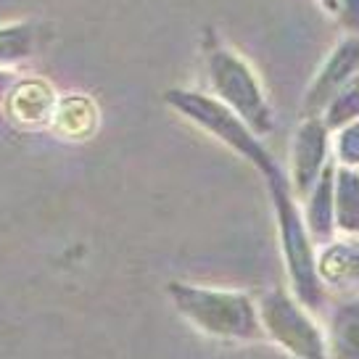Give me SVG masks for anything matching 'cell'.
Here are the masks:
<instances>
[{"mask_svg":"<svg viewBox=\"0 0 359 359\" xmlns=\"http://www.w3.org/2000/svg\"><path fill=\"white\" fill-rule=\"evenodd\" d=\"M167 296L172 306L209 338H219V341L264 338L259 325L257 304L248 293L172 280L167 285Z\"/></svg>","mask_w":359,"mask_h":359,"instance_id":"cell-1","label":"cell"},{"mask_svg":"<svg viewBox=\"0 0 359 359\" xmlns=\"http://www.w3.org/2000/svg\"><path fill=\"white\" fill-rule=\"evenodd\" d=\"M164 103L175 114H180L182 119H188L196 127H201L203 133L217 137L219 143L233 148L238 156L246 158L248 164H254L259 169V175L264 177V182L283 175L280 164L264 148L262 137L233 109H227L214 95H206V93H198V90L172 88L164 93Z\"/></svg>","mask_w":359,"mask_h":359,"instance_id":"cell-2","label":"cell"},{"mask_svg":"<svg viewBox=\"0 0 359 359\" xmlns=\"http://www.w3.org/2000/svg\"><path fill=\"white\" fill-rule=\"evenodd\" d=\"M272 203H275V217H278V230H280V246L285 272L291 280V293L296 302L306 306L312 314L323 312L325 306V285L317 272V248L314 241L306 233L299 201L293 198L291 182L285 175L267 182Z\"/></svg>","mask_w":359,"mask_h":359,"instance_id":"cell-3","label":"cell"},{"mask_svg":"<svg viewBox=\"0 0 359 359\" xmlns=\"http://www.w3.org/2000/svg\"><path fill=\"white\" fill-rule=\"evenodd\" d=\"M203 67H206V77H209L212 95L217 101L233 109L259 137L272 133L275 111L269 106L267 93L262 88L257 72L251 69L246 58L212 37L203 45Z\"/></svg>","mask_w":359,"mask_h":359,"instance_id":"cell-4","label":"cell"},{"mask_svg":"<svg viewBox=\"0 0 359 359\" xmlns=\"http://www.w3.org/2000/svg\"><path fill=\"white\" fill-rule=\"evenodd\" d=\"M262 333L285 348L293 359H327L325 330L317 325L312 312L296 302L285 288L264 293L257 304Z\"/></svg>","mask_w":359,"mask_h":359,"instance_id":"cell-5","label":"cell"},{"mask_svg":"<svg viewBox=\"0 0 359 359\" xmlns=\"http://www.w3.org/2000/svg\"><path fill=\"white\" fill-rule=\"evenodd\" d=\"M330 161V130L323 116H304L293 135L291 151V193L296 201H304L312 191L320 172Z\"/></svg>","mask_w":359,"mask_h":359,"instance_id":"cell-6","label":"cell"},{"mask_svg":"<svg viewBox=\"0 0 359 359\" xmlns=\"http://www.w3.org/2000/svg\"><path fill=\"white\" fill-rule=\"evenodd\" d=\"M359 74V34H348L346 40L330 50L323 69L317 72L312 85L304 93V116H320L338 90L351 77Z\"/></svg>","mask_w":359,"mask_h":359,"instance_id":"cell-7","label":"cell"},{"mask_svg":"<svg viewBox=\"0 0 359 359\" xmlns=\"http://www.w3.org/2000/svg\"><path fill=\"white\" fill-rule=\"evenodd\" d=\"M56 93L50 88V82L32 77H19V82L6 95V111L19 127H43V124L53 122V111H56Z\"/></svg>","mask_w":359,"mask_h":359,"instance_id":"cell-8","label":"cell"},{"mask_svg":"<svg viewBox=\"0 0 359 359\" xmlns=\"http://www.w3.org/2000/svg\"><path fill=\"white\" fill-rule=\"evenodd\" d=\"M333 185H336V161L330 158L320 172L312 191L304 198V224L314 241V246H323L336 238V203H333Z\"/></svg>","mask_w":359,"mask_h":359,"instance_id":"cell-9","label":"cell"},{"mask_svg":"<svg viewBox=\"0 0 359 359\" xmlns=\"http://www.w3.org/2000/svg\"><path fill=\"white\" fill-rule=\"evenodd\" d=\"M317 272L323 285L359 288V238L341 236L323 243L317 254Z\"/></svg>","mask_w":359,"mask_h":359,"instance_id":"cell-10","label":"cell"},{"mask_svg":"<svg viewBox=\"0 0 359 359\" xmlns=\"http://www.w3.org/2000/svg\"><path fill=\"white\" fill-rule=\"evenodd\" d=\"M48 24L40 19L0 24V69H16L34 58L48 43Z\"/></svg>","mask_w":359,"mask_h":359,"instance_id":"cell-11","label":"cell"},{"mask_svg":"<svg viewBox=\"0 0 359 359\" xmlns=\"http://www.w3.org/2000/svg\"><path fill=\"white\" fill-rule=\"evenodd\" d=\"M327 357L359 359V299H348L336 306L325 333Z\"/></svg>","mask_w":359,"mask_h":359,"instance_id":"cell-12","label":"cell"},{"mask_svg":"<svg viewBox=\"0 0 359 359\" xmlns=\"http://www.w3.org/2000/svg\"><path fill=\"white\" fill-rule=\"evenodd\" d=\"M333 203H336V233L341 230V236L359 238V169L336 164Z\"/></svg>","mask_w":359,"mask_h":359,"instance_id":"cell-13","label":"cell"},{"mask_svg":"<svg viewBox=\"0 0 359 359\" xmlns=\"http://www.w3.org/2000/svg\"><path fill=\"white\" fill-rule=\"evenodd\" d=\"M53 124L58 127V133L69 135V137H85L98 124V109L85 95H69L56 103Z\"/></svg>","mask_w":359,"mask_h":359,"instance_id":"cell-14","label":"cell"},{"mask_svg":"<svg viewBox=\"0 0 359 359\" xmlns=\"http://www.w3.org/2000/svg\"><path fill=\"white\" fill-rule=\"evenodd\" d=\"M320 116H323L325 127L330 130V135L338 133V130L346 127V124L357 122L359 119V74L351 77L344 88L338 90Z\"/></svg>","mask_w":359,"mask_h":359,"instance_id":"cell-15","label":"cell"},{"mask_svg":"<svg viewBox=\"0 0 359 359\" xmlns=\"http://www.w3.org/2000/svg\"><path fill=\"white\" fill-rule=\"evenodd\" d=\"M333 161L338 167L359 169V119L333 133Z\"/></svg>","mask_w":359,"mask_h":359,"instance_id":"cell-16","label":"cell"},{"mask_svg":"<svg viewBox=\"0 0 359 359\" xmlns=\"http://www.w3.org/2000/svg\"><path fill=\"white\" fill-rule=\"evenodd\" d=\"M336 16L348 29V34H359V0H341Z\"/></svg>","mask_w":359,"mask_h":359,"instance_id":"cell-17","label":"cell"},{"mask_svg":"<svg viewBox=\"0 0 359 359\" xmlns=\"http://www.w3.org/2000/svg\"><path fill=\"white\" fill-rule=\"evenodd\" d=\"M19 82V74H16V69H0V106L6 101V95L11 93V88Z\"/></svg>","mask_w":359,"mask_h":359,"instance_id":"cell-18","label":"cell"},{"mask_svg":"<svg viewBox=\"0 0 359 359\" xmlns=\"http://www.w3.org/2000/svg\"><path fill=\"white\" fill-rule=\"evenodd\" d=\"M317 3H320V6H323V8H325L330 16H336V13H338V3H341V0H317Z\"/></svg>","mask_w":359,"mask_h":359,"instance_id":"cell-19","label":"cell"}]
</instances>
